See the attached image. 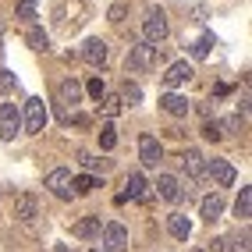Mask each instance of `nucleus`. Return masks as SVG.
<instances>
[{"mask_svg": "<svg viewBox=\"0 0 252 252\" xmlns=\"http://www.w3.org/2000/svg\"><path fill=\"white\" fill-rule=\"evenodd\" d=\"M89 252H103V249H89Z\"/></svg>", "mask_w": 252, "mask_h": 252, "instance_id": "nucleus-32", "label": "nucleus"}, {"mask_svg": "<svg viewBox=\"0 0 252 252\" xmlns=\"http://www.w3.org/2000/svg\"><path fill=\"white\" fill-rule=\"evenodd\" d=\"M117 99H125V103H139V99H142V89L135 86V82H125V86H121V96H117Z\"/></svg>", "mask_w": 252, "mask_h": 252, "instance_id": "nucleus-24", "label": "nucleus"}, {"mask_svg": "<svg viewBox=\"0 0 252 252\" xmlns=\"http://www.w3.org/2000/svg\"><path fill=\"white\" fill-rule=\"evenodd\" d=\"M189 78H192V64L178 61V64H171V68H167V75H163V86H167V89H178V86H185Z\"/></svg>", "mask_w": 252, "mask_h": 252, "instance_id": "nucleus-10", "label": "nucleus"}, {"mask_svg": "<svg viewBox=\"0 0 252 252\" xmlns=\"http://www.w3.org/2000/svg\"><path fill=\"white\" fill-rule=\"evenodd\" d=\"M206 171H210V178L220 185V189L234 185V167H231L227 160H210V163H206Z\"/></svg>", "mask_w": 252, "mask_h": 252, "instance_id": "nucleus-9", "label": "nucleus"}, {"mask_svg": "<svg viewBox=\"0 0 252 252\" xmlns=\"http://www.w3.org/2000/svg\"><path fill=\"white\" fill-rule=\"evenodd\" d=\"M210 46H213V36L206 32V36H203V39H195V43H192L189 50H192V57H195V61H203V57L210 54Z\"/></svg>", "mask_w": 252, "mask_h": 252, "instance_id": "nucleus-23", "label": "nucleus"}, {"mask_svg": "<svg viewBox=\"0 0 252 252\" xmlns=\"http://www.w3.org/2000/svg\"><path fill=\"white\" fill-rule=\"evenodd\" d=\"M46 189L54 192L57 199H71V171H64V167L50 171L46 174Z\"/></svg>", "mask_w": 252, "mask_h": 252, "instance_id": "nucleus-6", "label": "nucleus"}, {"mask_svg": "<svg viewBox=\"0 0 252 252\" xmlns=\"http://www.w3.org/2000/svg\"><path fill=\"white\" fill-rule=\"evenodd\" d=\"M157 192H160V199L174 203V199H178V178H171V174H160V178H157Z\"/></svg>", "mask_w": 252, "mask_h": 252, "instance_id": "nucleus-18", "label": "nucleus"}, {"mask_svg": "<svg viewBox=\"0 0 252 252\" xmlns=\"http://www.w3.org/2000/svg\"><path fill=\"white\" fill-rule=\"evenodd\" d=\"M82 61L93 64V68L107 64V43L103 39H86V46H82Z\"/></svg>", "mask_w": 252, "mask_h": 252, "instance_id": "nucleus-8", "label": "nucleus"}, {"mask_svg": "<svg viewBox=\"0 0 252 252\" xmlns=\"http://www.w3.org/2000/svg\"><path fill=\"white\" fill-rule=\"evenodd\" d=\"M43 128H46V103L39 96H32V99H25V131L39 135Z\"/></svg>", "mask_w": 252, "mask_h": 252, "instance_id": "nucleus-2", "label": "nucleus"}, {"mask_svg": "<svg viewBox=\"0 0 252 252\" xmlns=\"http://www.w3.org/2000/svg\"><path fill=\"white\" fill-rule=\"evenodd\" d=\"M0 50H4V46H0Z\"/></svg>", "mask_w": 252, "mask_h": 252, "instance_id": "nucleus-33", "label": "nucleus"}, {"mask_svg": "<svg viewBox=\"0 0 252 252\" xmlns=\"http://www.w3.org/2000/svg\"><path fill=\"white\" fill-rule=\"evenodd\" d=\"M142 32H146V43L149 46H157V43H163L167 39V18H163V11L160 7H153V11H146V22H142Z\"/></svg>", "mask_w": 252, "mask_h": 252, "instance_id": "nucleus-1", "label": "nucleus"}, {"mask_svg": "<svg viewBox=\"0 0 252 252\" xmlns=\"http://www.w3.org/2000/svg\"><path fill=\"white\" fill-rule=\"evenodd\" d=\"M160 57V50L157 46H149V43H139V46H131L128 50V68L131 71H146V68H153Z\"/></svg>", "mask_w": 252, "mask_h": 252, "instance_id": "nucleus-3", "label": "nucleus"}, {"mask_svg": "<svg viewBox=\"0 0 252 252\" xmlns=\"http://www.w3.org/2000/svg\"><path fill=\"white\" fill-rule=\"evenodd\" d=\"M167 231H171L178 242H185L192 234V224H189V217H185V213H171V217H167Z\"/></svg>", "mask_w": 252, "mask_h": 252, "instance_id": "nucleus-12", "label": "nucleus"}, {"mask_svg": "<svg viewBox=\"0 0 252 252\" xmlns=\"http://www.w3.org/2000/svg\"><path fill=\"white\" fill-rule=\"evenodd\" d=\"M160 107L171 114V117H185V114H189V99L178 96V93H167V96L160 99Z\"/></svg>", "mask_w": 252, "mask_h": 252, "instance_id": "nucleus-14", "label": "nucleus"}, {"mask_svg": "<svg viewBox=\"0 0 252 252\" xmlns=\"http://www.w3.org/2000/svg\"><path fill=\"white\" fill-rule=\"evenodd\" d=\"M14 217L25 220V224L36 217V195H32V192H22V195H18V203H14Z\"/></svg>", "mask_w": 252, "mask_h": 252, "instance_id": "nucleus-13", "label": "nucleus"}, {"mask_svg": "<svg viewBox=\"0 0 252 252\" xmlns=\"http://www.w3.org/2000/svg\"><path fill=\"white\" fill-rule=\"evenodd\" d=\"M181 163H185V171H189L192 178H203V171H206V157L199 153V149H185Z\"/></svg>", "mask_w": 252, "mask_h": 252, "instance_id": "nucleus-11", "label": "nucleus"}, {"mask_svg": "<svg viewBox=\"0 0 252 252\" xmlns=\"http://www.w3.org/2000/svg\"><path fill=\"white\" fill-rule=\"evenodd\" d=\"M54 252H71V249H68V245H57V249H54Z\"/></svg>", "mask_w": 252, "mask_h": 252, "instance_id": "nucleus-31", "label": "nucleus"}, {"mask_svg": "<svg viewBox=\"0 0 252 252\" xmlns=\"http://www.w3.org/2000/svg\"><path fill=\"white\" fill-rule=\"evenodd\" d=\"M125 189H128V192H125L121 199H117V203H125V199H142V195H146V189H149V185H146V178H142V174H131V178H128V185H125Z\"/></svg>", "mask_w": 252, "mask_h": 252, "instance_id": "nucleus-17", "label": "nucleus"}, {"mask_svg": "<svg viewBox=\"0 0 252 252\" xmlns=\"http://www.w3.org/2000/svg\"><path fill=\"white\" fill-rule=\"evenodd\" d=\"M14 86H18V78H14L11 71H0V93H11Z\"/></svg>", "mask_w": 252, "mask_h": 252, "instance_id": "nucleus-29", "label": "nucleus"}, {"mask_svg": "<svg viewBox=\"0 0 252 252\" xmlns=\"http://www.w3.org/2000/svg\"><path fill=\"white\" fill-rule=\"evenodd\" d=\"M139 160H142L146 167H157V163L163 160V146L157 142V135H142V139H139Z\"/></svg>", "mask_w": 252, "mask_h": 252, "instance_id": "nucleus-7", "label": "nucleus"}, {"mask_svg": "<svg viewBox=\"0 0 252 252\" xmlns=\"http://www.w3.org/2000/svg\"><path fill=\"white\" fill-rule=\"evenodd\" d=\"M57 96H61V103H68V107H75L78 99H82V86L75 78H68V82H61V89H57Z\"/></svg>", "mask_w": 252, "mask_h": 252, "instance_id": "nucleus-16", "label": "nucleus"}, {"mask_svg": "<svg viewBox=\"0 0 252 252\" xmlns=\"http://www.w3.org/2000/svg\"><path fill=\"white\" fill-rule=\"evenodd\" d=\"M25 43L32 46V50H50V36L43 29H29V36H25Z\"/></svg>", "mask_w": 252, "mask_h": 252, "instance_id": "nucleus-21", "label": "nucleus"}, {"mask_svg": "<svg viewBox=\"0 0 252 252\" xmlns=\"http://www.w3.org/2000/svg\"><path fill=\"white\" fill-rule=\"evenodd\" d=\"M86 89H89V96H93V99H103V96H107L103 78H89V86H86Z\"/></svg>", "mask_w": 252, "mask_h": 252, "instance_id": "nucleus-27", "label": "nucleus"}, {"mask_svg": "<svg viewBox=\"0 0 252 252\" xmlns=\"http://www.w3.org/2000/svg\"><path fill=\"white\" fill-rule=\"evenodd\" d=\"M96 189V178L93 174H82V178H71V192H78V195H86V192H93Z\"/></svg>", "mask_w": 252, "mask_h": 252, "instance_id": "nucleus-22", "label": "nucleus"}, {"mask_svg": "<svg viewBox=\"0 0 252 252\" xmlns=\"http://www.w3.org/2000/svg\"><path fill=\"white\" fill-rule=\"evenodd\" d=\"M18 128H22V117H18V110H14V103H4L0 107V139L11 142L14 135H18Z\"/></svg>", "mask_w": 252, "mask_h": 252, "instance_id": "nucleus-5", "label": "nucleus"}, {"mask_svg": "<svg viewBox=\"0 0 252 252\" xmlns=\"http://www.w3.org/2000/svg\"><path fill=\"white\" fill-rule=\"evenodd\" d=\"M203 139H210V142H217V139H224V131H220V125H217V121H210V125L203 128Z\"/></svg>", "mask_w": 252, "mask_h": 252, "instance_id": "nucleus-28", "label": "nucleus"}, {"mask_svg": "<svg viewBox=\"0 0 252 252\" xmlns=\"http://www.w3.org/2000/svg\"><path fill=\"white\" fill-rule=\"evenodd\" d=\"M234 217H242V220H249V217H252V189H249V185L242 189L238 203H234Z\"/></svg>", "mask_w": 252, "mask_h": 252, "instance_id": "nucleus-20", "label": "nucleus"}, {"mask_svg": "<svg viewBox=\"0 0 252 252\" xmlns=\"http://www.w3.org/2000/svg\"><path fill=\"white\" fill-rule=\"evenodd\" d=\"M99 146H103V149H114V146H117V131H114V125H103V128H99Z\"/></svg>", "mask_w": 252, "mask_h": 252, "instance_id": "nucleus-25", "label": "nucleus"}, {"mask_svg": "<svg viewBox=\"0 0 252 252\" xmlns=\"http://www.w3.org/2000/svg\"><path fill=\"white\" fill-rule=\"evenodd\" d=\"M14 14L25 18V22H32V18H36V0H18V11H14Z\"/></svg>", "mask_w": 252, "mask_h": 252, "instance_id": "nucleus-26", "label": "nucleus"}, {"mask_svg": "<svg viewBox=\"0 0 252 252\" xmlns=\"http://www.w3.org/2000/svg\"><path fill=\"white\" fill-rule=\"evenodd\" d=\"M103 245H107V252H125V249H128V231H125V224H117V220L103 224Z\"/></svg>", "mask_w": 252, "mask_h": 252, "instance_id": "nucleus-4", "label": "nucleus"}, {"mask_svg": "<svg viewBox=\"0 0 252 252\" xmlns=\"http://www.w3.org/2000/svg\"><path fill=\"white\" fill-rule=\"evenodd\" d=\"M199 210H203V220H210V224H213L217 217L224 213V195H220V192L206 195V199H203V206H199Z\"/></svg>", "mask_w": 252, "mask_h": 252, "instance_id": "nucleus-15", "label": "nucleus"}, {"mask_svg": "<svg viewBox=\"0 0 252 252\" xmlns=\"http://www.w3.org/2000/svg\"><path fill=\"white\" fill-rule=\"evenodd\" d=\"M99 234V217H82L75 224V238H96Z\"/></svg>", "mask_w": 252, "mask_h": 252, "instance_id": "nucleus-19", "label": "nucleus"}, {"mask_svg": "<svg viewBox=\"0 0 252 252\" xmlns=\"http://www.w3.org/2000/svg\"><path fill=\"white\" fill-rule=\"evenodd\" d=\"M103 110L114 117V114H121V99H117V96H103Z\"/></svg>", "mask_w": 252, "mask_h": 252, "instance_id": "nucleus-30", "label": "nucleus"}]
</instances>
